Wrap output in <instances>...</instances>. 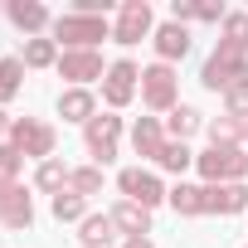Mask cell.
Segmentation results:
<instances>
[{"label": "cell", "instance_id": "52a82bcc", "mask_svg": "<svg viewBox=\"0 0 248 248\" xmlns=\"http://www.w3.org/2000/svg\"><path fill=\"white\" fill-rule=\"evenodd\" d=\"M137 78H141V73H137V63H127V59L112 63V68H107V102H112V107H122V102L137 93Z\"/></svg>", "mask_w": 248, "mask_h": 248}, {"label": "cell", "instance_id": "603a6c76", "mask_svg": "<svg viewBox=\"0 0 248 248\" xmlns=\"http://www.w3.org/2000/svg\"><path fill=\"white\" fill-rule=\"evenodd\" d=\"M54 219H83V195H54Z\"/></svg>", "mask_w": 248, "mask_h": 248}, {"label": "cell", "instance_id": "277c9868", "mask_svg": "<svg viewBox=\"0 0 248 248\" xmlns=\"http://www.w3.org/2000/svg\"><path fill=\"white\" fill-rule=\"evenodd\" d=\"M146 30H151V5L146 0H127V5H122V20H117V44H137Z\"/></svg>", "mask_w": 248, "mask_h": 248}, {"label": "cell", "instance_id": "7402d4cb", "mask_svg": "<svg viewBox=\"0 0 248 248\" xmlns=\"http://www.w3.org/2000/svg\"><path fill=\"white\" fill-rule=\"evenodd\" d=\"M195 127H200V112H195V107H175V112H170V137L185 141Z\"/></svg>", "mask_w": 248, "mask_h": 248}, {"label": "cell", "instance_id": "ffe728a7", "mask_svg": "<svg viewBox=\"0 0 248 248\" xmlns=\"http://www.w3.org/2000/svg\"><path fill=\"white\" fill-rule=\"evenodd\" d=\"M170 204H175L180 214H200V209H204V190H195V185H175V190H170Z\"/></svg>", "mask_w": 248, "mask_h": 248}, {"label": "cell", "instance_id": "2e32d148", "mask_svg": "<svg viewBox=\"0 0 248 248\" xmlns=\"http://www.w3.org/2000/svg\"><path fill=\"white\" fill-rule=\"evenodd\" d=\"M132 141H137V151H141V156H156V161H161V151H166V141H161V127H156L151 117H141V122H137Z\"/></svg>", "mask_w": 248, "mask_h": 248}, {"label": "cell", "instance_id": "4dcf8cb0", "mask_svg": "<svg viewBox=\"0 0 248 248\" xmlns=\"http://www.w3.org/2000/svg\"><path fill=\"white\" fill-rule=\"evenodd\" d=\"M233 83H238V88L248 93V63H238V73H233Z\"/></svg>", "mask_w": 248, "mask_h": 248}, {"label": "cell", "instance_id": "9a60e30c", "mask_svg": "<svg viewBox=\"0 0 248 248\" xmlns=\"http://www.w3.org/2000/svg\"><path fill=\"white\" fill-rule=\"evenodd\" d=\"M233 73H238V63L233 59H224V54H209V63H204V88H233Z\"/></svg>", "mask_w": 248, "mask_h": 248}, {"label": "cell", "instance_id": "5b68a950", "mask_svg": "<svg viewBox=\"0 0 248 248\" xmlns=\"http://www.w3.org/2000/svg\"><path fill=\"white\" fill-rule=\"evenodd\" d=\"M141 97H146L151 107H170V102H175V73H170L166 63L146 68V73H141Z\"/></svg>", "mask_w": 248, "mask_h": 248}, {"label": "cell", "instance_id": "8992f818", "mask_svg": "<svg viewBox=\"0 0 248 248\" xmlns=\"http://www.w3.org/2000/svg\"><path fill=\"white\" fill-rule=\"evenodd\" d=\"M117 132H122L117 117H93V122H88V146H93V156H97L102 166L117 156Z\"/></svg>", "mask_w": 248, "mask_h": 248}, {"label": "cell", "instance_id": "9c48e42d", "mask_svg": "<svg viewBox=\"0 0 248 248\" xmlns=\"http://www.w3.org/2000/svg\"><path fill=\"white\" fill-rule=\"evenodd\" d=\"M59 73L73 78V83H88V78H102V59L93 49H78V54H63L59 59Z\"/></svg>", "mask_w": 248, "mask_h": 248}, {"label": "cell", "instance_id": "4316f807", "mask_svg": "<svg viewBox=\"0 0 248 248\" xmlns=\"http://www.w3.org/2000/svg\"><path fill=\"white\" fill-rule=\"evenodd\" d=\"M102 190V170H78L73 175V195H97Z\"/></svg>", "mask_w": 248, "mask_h": 248}, {"label": "cell", "instance_id": "8fae6325", "mask_svg": "<svg viewBox=\"0 0 248 248\" xmlns=\"http://www.w3.org/2000/svg\"><path fill=\"white\" fill-rule=\"evenodd\" d=\"M204 209L238 214V209H248V190H243V185H209V190H204Z\"/></svg>", "mask_w": 248, "mask_h": 248}, {"label": "cell", "instance_id": "30bf717a", "mask_svg": "<svg viewBox=\"0 0 248 248\" xmlns=\"http://www.w3.org/2000/svg\"><path fill=\"white\" fill-rule=\"evenodd\" d=\"M0 219H5V224H15V229H25V224L34 219L30 195H25V190H15V185H0Z\"/></svg>", "mask_w": 248, "mask_h": 248}, {"label": "cell", "instance_id": "1f68e13d", "mask_svg": "<svg viewBox=\"0 0 248 248\" xmlns=\"http://www.w3.org/2000/svg\"><path fill=\"white\" fill-rule=\"evenodd\" d=\"M127 248H151V243L146 238H127Z\"/></svg>", "mask_w": 248, "mask_h": 248}, {"label": "cell", "instance_id": "ac0fdd59", "mask_svg": "<svg viewBox=\"0 0 248 248\" xmlns=\"http://www.w3.org/2000/svg\"><path fill=\"white\" fill-rule=\"evenodd\" d=\"M112 229H117V224H112L107 214H93V219H83V243H88V248H102V243L117 238Z\"/></svg>", "mask_w": 248, "mask_h": 248}, {"label": "cell", "instance_id": "836d02e7", "mask_svg": "<svg viewBox=\"0 0 248 248\" xmlns=\"http://www.w3.org/2000/svg\"><path fill=\"white\" fill-rule=\"evenodd\" d=\"M243 132H248V127H243Z\"/></svg>", "mask_w": 248, "mask_h": 248}, {"label": "cell", "instance_id": "d4e9b609", "mask_svg": "<svg viewBox=\"0 0 248 248\" xmlns=\"http://www.w3.org/2000/svg\"><path fill=\"white\" fill-rule=\"evenodd\" d=\"M161 166H166V170H185V166H190V151H185V141H170V146L161 151Z\"/></svg>", "mask_w": 248, "mask_h": 248}, {"label": "cell", "instance_id": "d6986e66", "mask_svg": "<svg viewBox=\"0 0 248 248\" xmlns=\"http://www.w3.org/2000/svg\"><path fill=\"white\" fill-rule=\"evenodd\" d=\"M10 20H15L20 30H39V25L49 20V10L34 5V0H15V5H10Z\"/></svg>", "mask_w": 248, "mask_h": 248}, {"label": "cell", "instance_id": "83f0119b", "mask_svg": "<svg viewBox=\"0 0 248 248\" xmlns=\"http://www.w3.org/2000/svg\"><path fill=\"white\" fill-rule=\"evenodd\" d=\"M15 170H20V151L15 146H0V185H10Z\"/></svg>", "mask_w": 248, "mask_h": 248}, {"label": "cell", "instance_id": "7c38bea8", "mask_svg": "<svg viewBox=\"0 0 248 248\" xmlns=\"http://www.w3.org/2000/svg\"><path fill=\"white\" fill-rule=\"evenodd\" d=\"M112 224L141 238V233L151 229V209H146V204H137V200H127V204H117V209H112Z\"/></svg>", "mask_w": 248, "mask_h": 248}, {"label": "cell", "instance_id": "f546056e", "mask_svg": "<svg viewBox=\"0 0 248 248\" xmlns=\"http://www.w3.org/2000/svg\"><path fill=\"white\" fill-rule=\"evenodd\" d=\"M229 107H233V117H243V112H248V93L233 88V93H229Z\"/></svg>", "mask_w": 248, "mask_h": 248}, {"label": "cell", "instance_id": "d6a6232c", "mask_svg": "<svg viewBox=\"0 0 248 248\" xmlns=\"http://www.w3.org/2000/svg\"><path fill=\"white\" fill-rule=\"evenodd\" d=\"M0 132H10V122H5V112H0Z\"/></svg>", "mask_w": 248, "mask_h": 248}, {"label": "cell", "instance_id": "e0dca14e", "mask_svg": "<svg viewBox=\"0 0 248 248\" xmlns=\"http://www.w3.org/2000/svg\"><path fill=\"white\" fill-rule=\"evenodd\" d=\"M59 112H63L68 122H93V97H88L83 88H73V93L59 97Z\"/></svg>", "mask_w": 248, "mask_h": 248}, {"label": "cell", "instance_id": "7a4b0ae2", "mask_svg": "<svg viewBox=\"0 0 248 248\" xmlns=\"http://www.w3.org/2000/svg\"><path fill=\"white\" fill-rule=\"evenodd\" d=\"M200 170L209 175V180H238L243 170H248V156H238V146H214V151H204L200 156Z\"/></svg>", "mask_w": 248, "mask_h": 248}, {"label": "cell", "instance_id": "4fadbf2b", "mask_svg": "<svg viewBox=\"0 0 248 248\" xmlns=\"http://www.w3.org/2000/svg\"><path fill=\"white\" fill-rule=\"evenodd\" d=\"M243 49H248V15H229V30H224V44L214 49V54H224V59H243Z\"/></svg>", "mask_w": 248, "mask_h": 248}, {"label": "cell", "instance_id": "cb8c5ba5", "mask_svg": "<svg viewBox=\"0 0 248 248\" xmlns=\"http://www.w3.org/2000/svg\"><path fill=\"white\" fill-rule=\"evenodd\" d=\"M25 63H34V68L54 63V44H49V39H30V44H25Z\"/></svg>", "mask_w": 248, "mask_h": 248}, {"label": "cell", "instance_id": "3957f363", "mask_svg": "<svg viewBox=\"0 0 248 248\" xmlns=\"http://www.w3.org/2000/svg\"><path fill=\"white\" fill-rule=\"evenodd\" d=\"M10 137H15V151L20 156H49L54 151V132L44 127V122H15Z\"/></svg>", "mask_w": 248, "mask_h": 248}, {"label": "cell", "instance_id": "f1b7e54d", "mask_svg": "<svg viewBox=\"0 0 248 248\" xmlns=\"http://www.w3.org/2000/svg\"><path fill=\"white\" fill-rule=\"evenodd\" d=\"M63 180H68V175H63L59 161H44V166H39V185H44V190H59Z\"/></svg>", "mask_w": 248, "mask_h": 248}, {"label": "cell", "instance_id": "5bb4252c", "mask_svg": "<svg viewBox=\"0 0 248 248\" xmlns=\"http://www.w3.org/2000/svg\"><path fill=\"white\" fill-rule=\"evenodd\" d=\"M156 49H161V59H185V54H190L185 25H161V30H156Z\"/></svg>", "mask_w": 248, "mask_h": 248}, {"label": "cell", "instance_id": "44dd1931", "mask_svg": "<svg viewBox=\"0 0 248 248\" xmlns=\"http://www.w3.org/2000/svg\"><path fill=\"white\" fill-rule=\"evenodd\" d=\"M20 73H25V63H20V59H0V102L20 93Z\"/></svg>", "mask_w": 248, "mask_h": 248}, {"label": "cell", "instance_id": "6da1fadb", "mask_svg": "<svg viewBox=\"0 0 248 248\" xmlns=\"http://www.w3.org/2000/svg\"><path fill=\"white\" fill-rule=\"evenodd\" d=\"M54 34L63 44H78V49H93L97 39H107V20H93V15H63L54 25Z\"/></svg>", "mask_w": 248, "mask_h": 248}, {"label": "cell", "instance_id": "484cf974", "mask_svg": "<svg viewBox=\"0 0 248 248\" xmlns=\"http://www.w3.org/2000/svg\"><path fill=\"white\" fill-rule=\"evenodd\" d=\"M209 137H214V146H233V137H238V122H233V117H219L214 127H209Z\"/></svg>", "mask_w": 248, "mask_h": 248}, {"label": "cell", "instance_id": "ba28073f", "mask_svg": "<svg viewBox=\"0 0 248 248\" xmlns=\"http://www.w3.org/2000/svg\"><path fill=\"white\" fill-rule=\"evenodd\" d=\"M122 190H127V200H137V204H156L166 190H161V180L156 175H146V170H122Z\"/></svg>", "mask_w": 248, "mask_h": 248}]
</instances>
